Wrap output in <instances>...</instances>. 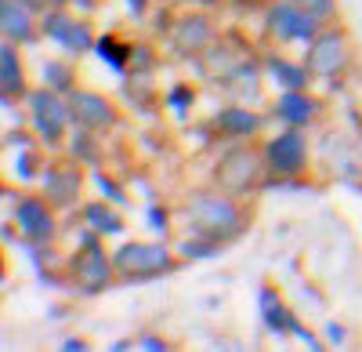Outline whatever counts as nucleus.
Returning a JSON list of instances; mask_svg holds the SVG:
<instances>
[{"label": "nucleus", "mask_w": 362, "mask_h": 352, "mask_svg": "<svg viewBox=\"0 0 362 352\" xmlns=\"http://www.w3.org/2000/svg\"><path fill=\"white\" fill-rule=\"evenodd\" d=\"M69 98V113H73V127L83 131H112L119 120V109L112 106V98H105L102 91H90V87H76V91L66 95Z\"/></svg>", "instance_id": "obj_11"}, {"label": "nucleus", "mask_w": 362, "mask_h": 352, "mask_svg": "<svg viewBox=\"0 0 362 352\" xmlns=\"http://www.w3.org/2000/svg\"><path fill=\"white\" fill-rule=\"evenodd\" d=\"M138 348H141V352H167L170 345H167L163 338H156V334H141V338H138Z\"/></svg>", "instance_id": "obj_34"}, {"label": "nucleus", "mask_w": 362, "mask_h": 352, "mask_svg": "<svg viewBox=\"0 0 362 352\" xmlns=\"http://www.w3.org/2000/svg\"><path fill=\"white\" fill-rule=\"evenodd\" d=\"M264 164H268V178H300L308 167V138L305 127H283L276 131L264 145Z\"/></svg>", "instance_id": "obj_9"}, {"label": "nucleus", "mask_w": 362, "mask_h": 352, "mask_svg": "<svg viewBox=\"0 0 362 352\" xmlns=\"http://www.w3.org/2000/svg\"><path fill=\"white\" fill-rule=\"evenodd\" d=\"M319 98L308 91H279L276 102H272V116L283 127H312L319 120Z\"/></svg>", "instance_id": "obj_15"}, {"label": "nucleus", "mask_w": 362, "mask_h": 352, "mask_svg": "<svg viewBox=\"0 0 362 352\" xmlns=\"http://www.w3.org/2000/svg\"><path fill=\"white\" fill-rule=\"evenodd\" d=\"M18 4H25L29 11H37V15H44V11H47V0H18Z\"/></svg>", "instance_id": "obj_38"}, {"label": "nucleus", "mask_w": 362, "mask_h": 352, "mask_svg": "<svg viewBox=\"0 0 362 352\" xmlns=\"http://www.w3.org/2000/svg\"><path fill=\"white\" fill-rule=\"evenodd\" d=\"M145 222H148V229H153L156 237H167L170 232V211L163 208V203H156V200L145 203Z\"/></svg>", "instance_id": "obj_28"}, {"label": "nucleus", "mask_w": 362, "mask_h": 352, "mask_svg": "<svg viewBox=\"0 0 362 352\" xmlns=\"http://www.w3.org/2000/svg\"><path fill=\"white\" fill-rule=\"evenodd\" d=\"M218 251H221V244L206 240V237H196V232H189V240L177 244V254L189 258V261H206V258H214Z\"/></svg>", "instance_id": "obj_27"}, {"label": "nucleus", "mask_w": 362, "mask_h": 352, "mask_svg": "<svg viewBox=\"0 0 362 352\" xmlns=\"http://www.w3.org/2000/svg\"><path fill=\"white\" fill-rule=\"evenodd\" d=\"M90 186L98 189V196H102V200L116 203V208H124V203H127V189L119 186V182L112 178V174H109V171H102V167H95V171H90Z\"/></svg>", "instance_id": "obj_26"}, {"label": "nucleus", "mask_w": 362, "mask_h": 352, "mask_svg": "<svg viewBox=\"0 0 362 352\" xmlns=\"http://www.w3.org/2000/svg\"><path fill=\"white\" fill-rule=\"evenodd\" d=\"M192 106H196V87H192V84L177 80V84H170V87H167V109L177 116V120H185Z\"/></svg>", "instance_id": "obj_25"}, {"label": "nucleus", "mask_w": 362, "mask_h": 352, "mask_svg": "<svg viewBox=\"0 0 362 352\" xmlns=\"http://www.w3.org/2000/svg\"><path fill=\"white\" fill-rule=\"evenodd\" d=\"M25 124L33 127V135L40 138V145H47V149H54V145H62L69 127H73V113H69V98L51 91V87H29L25 98Z\"/></svg>", "instance_id": "obj_2"}, {"label": "nucleus", "mask_w": 362, "mask_h": 352, "mask_svg": "<svg viewBox=\"0 0 362 352\" xmlns=\"http://www.w3.org/2000/svg\"><path fill=\"white\" fill-rule=\"evenodd\" d=\"M40 84L51 87V91L58 95H69L76 91V66H73V58H40Z\"/></svg>", "instance_id": "obj_21"}, {"label": "nucleus", "mask_w": 362, "mask_h": 352, "mask_svg": "<svg viewBox=\"0 0 362 352\" xmlns=\"http://www.w3.org/2000/svg\"><path fill=\"white\" fill-rule=\"evenodd\" d=\"M80 189H83V174H80V160H54V164H44L40 171V193L54 203V208H73L80 200Z\"/></svg>", "instance_id": "obj_13"}, {"label": "nucleus", "mask_w": 362, "mask_h": 352, "mask_svg": "<svg viewBox=\"0 0 362 352\" xmlns=\"http://www.w3.org/2000/svg\"><path fill=\"white\" fill-rule=\"evenodd\" d=\"M261 69H264V80L276 91H308V84H312V69L305 62H293V58L279 55V51H268L261 58Z\"/></svg>", "instance_id": "obj_14"}, {"label": "nucleus", "mask_w": 362, "mask_h": 352, "mask_svg": "<svg viewBox=\"0 0 362 352\" xmlns=\"http://www.w3.org/2000/svg\"><path fill=\"white\" fill-rule=\"evenodd\" d=\"M305 11H312L315 18L329 22V18H337V0H297Z\"/></svg>", "instance_id": "obj_30"}, {"label": "nucleus", "mask_w": 362, "mask_h": 352, "mask_svg": "<svg viewBox=\"0 0 362 352\" xmlns=\"http://www.w3.org/2000/svg\"><path fill=\"white\" fill-rule=\"evenodd\" d=\"M264 33L276 44H312L322 33V18L305 11L297 0H268L264 4Z\"/></svg>", "instance_id": "obj_6"}, {"label": "nucleus", "mask_w": 362, "mask_h": 352, "mask_svg": "<svg viewBox=\"0 0 362 352\" xmlns=\"http://www.w3.org/2000/svg\"><path fill=\"white\" fill-rule=\"evenodd\" d=\"M305 66L312 69V76L337 80L351 66V40H348L344 29L322 25V33L312 44H305Z\"/></svg>", "instance_id": "obj_10"}, {"label": "nucleus", "mask_w": 362, "mask_h": 352, "mask_svg": "<svg viewBox=\"0 0 362 352\" xmlns=\"http://www.w3.org/2000/svg\"><path fill=\"white\" fill-rule=\"evenodd\" d=\"M326 341L329 345H344L348 341V327L337 324V319H329V324H326Z\"/></svg>", "instance_id": "obj_33"}, {"label": "nucleus", "mask_w": 362, "mask_h": 352, "mask_svg": "<svg viewBox=\"0 0 362 352\" xmlns=\"http://www.w3.org/2000/svg\"><path fill=\"white\" fill-rule=\"evenodd\" d=\"M112 266L116 276L127 283H145V280H160L174 273L177 254L163 240H124L112 251Z\"/></svg>", "instance_id": "obj_3"}, {"label": "nucleus", "mask_w": 362, "mask_h": 352, "mask_svg": "<svg viewBox=\"0 0 362 352\" xmlns=\"http://www.w3.org/2000/svg\"><path fill=\"white\" fill-rule=\"evenodd\" d=\"M58 208L40 193H18L15 196V203L8 208V218L15 222V229H18V237L22 240H33V244H51L54 237H58V215H54Z\"/></svg>", "instance_id": "obj_8"}, {"label": "nucleus", "mask_w": 362, "mask_h": 352, "mask_svg": "<svg viewBox=\"0 0 362 352\" xmlns=\"http://www.w3.org/2000/svg\"><path fill=\"white\" fill-rule=\"evenodd\" d=\"M257 312H261V324L268 334H276V338H290V319H293V309L283 305L279 298V290L276 287H261L257 290Z\"/></svg>", "instance_id": "obj_20"}, {"label": "nucleus", "mask_w": 362, "mask_h": 352, "mask_svg": "<svg viewBox=\"0 0 362 352\" xmlns=\"http://www.w3.org/2000/svg\"><path fill=\"white\" fill-rule=\"evenodd\" d=\"M264 174H268L264 153H257L247 142H235L232 149H225L214 164V186L232 193V196H250L268 182Z\"/></svg>", "instance_id": "obj_5"}, {"label": "nucleus", "mask_w": 362, "mask_h": 352, "mask_svg": "<svg viewBox=\"0 0 362 352\" xmlns=\"http://www.w3.org/2000/svg\"><path fill=\"white\" fill-rule=\"evenodd\" d=\"M8 149H22V145H40V138L33 135V127H29V131H11L8 127Z\"/></svg>", "instance_id": "obj_32"}, {"label": "nucleus", "mask_w": 362, "mask_h": 352, "mask_svg": "<svg viewBox=\"0 0 362 352\" xmlns=\"http://www.w3.org/2000/svg\"><path fill=\"white\" fill-rule=\"evenodd\" d=\"M239 196L225 193V189H210V193H196L185 203V222L189 232L206 237L214 244H232L247 232V211L235 203Z\"/></svg>", "instance_id": "obj_1"}, {"label": "nucleus", "mask_w": 362, "mask_h": 352, "mask_svg": "<svg viewBox=\"0 0 362 352\" xmlns=\"http://www.w3.org/2000/svg\"><path fill=\"white\" fill-rule=\"evenodd\" d=\"M66 149H69V157L80 160V164H98V142H95V131L73 127V138H66Z\"/></svg>", "instance_id": "obj_24"}, {"label": "nucleus", "mask_w": 362, "mask_h": 352, "mask_svg": "<svg viewBox=\"0 0 362 352\" xmlns=\"http://www.w3.org/2000/svg\"><path fill=\"white\" fill-rule=\"evenodd\" d=\"M167 37H170V47L181 58H199L210 44L218 40V25H214V18H210V15L189 11V15L174 18V25L167 29Z\"/></svg>", "instance_id": "obj_12"}, {"label": "nucleus", "mask_w": 362, "mask_h": 352, "mask_svg": "<svg viewBox=\"0 0 362 352\" xmlns=\"http://www.w3.org/2000/svg\"><path fill=\"white\" fill-rule=\"evenodd\" d=\"M109 348H112V352H127V348H138V341H127V338H119V341H112Z\"/></svg>", "instance_id": "obj_39"}, {"label": "nucleus", "mask_w": 362, "mask_h": 352, "mask_svg": "<svg viewBox=\"0 0 362 352\" xmlns=\"http://www.w3.org/2000/svg\"><path fill=\"white\" fill-rule=\"evenodd\" d=\"M112 280H119L116 276V266H112V254L102 247L98 232L87 229L83 237H80V251L69 261V283H73L76 295L95 298V295H102V290L112 287Z\"/></svg>", "instance_id": "obj_4"}, {"label": "nucleus", "mask_w": 362, "mask_h": 352, "mask_svg": "<svg viewBox=\"0 0 362 352\" xmlns=\"http://www.w3.org/2000/svg\"><path fill=\"white\" fill-rule=\"evenodd\" d=\"M261 124H264V116L254 113V106H247V102H232L214 113V131L225 138H235V142L254 138L261 131Z\"/></svg>", "instance_id": "obj_17"}, {"label": "nucleus", "mask_w": 362, "mask_h": 352, "mask_svg": "<svg viewBox=\"0 0 362 352\" xmlns=\"http://www.w3.org/2000/svg\"><path fill=\"white\" fill-rule=\"evenodd\" d=\"M124 8H127V15H131L134 22H141V18L148 15V0H124Z\"/></svg>", "instance_id": "obj_35"}, {"label": "nucleus", "mask_w": 362, "mask_h": 352, "mask_svg": "<svg viewBox=\"0 0 362 352\" xmlns=\"http://www.w3.org/2000/svg\"><path fill=\"white\" fill-rule=\"evenodd\" d=\"M25 91H29V80H25V69H22L18 44L4 40V44H0V95L22 102Z\"/></svg>", "instance_id": "obj_19"}, {"label": "nucleus", "mask_w": 362, "mask_h": 352, "mask_svg": "<svg viewBox=\"0 0 362 352\" xmlns=\"http://www.w3.org/2000/svg\"><path fill=\"white\" fill-rule=\"evenodd\" d=\"M58 348H62V352H87V341L83 338H66Z\"/></svg>", "instance_id": "obj_36"}, {"label": "nucleus", "mask_w": 362, "mask_h": 352, "mask_svg": "<svg viewBox=\"0 0 362 352\" xmlns=\"http://www.w3.org/2000/svg\"><path fill=\"white\" fill-rule=\"evenodd\" d=\"M11 171H15V182H40V157H37V145H22V149H15L11 157Z\"/></svg>", "instance_id": "obj_23"}, {"label": "nucleus", "mask_w": 362, "mask_h": 352, "mask_svg": "<svg viewBox=\"0 0 362 352\" xmlns=\"http://www.w3.org/2000/svg\"><path fill=\"white\" fill-rule=\"evenodd\" d=\"M47 8H73V0H47Z\"/></svg>", "instance_id": "obj_40"}, {"label": "nucleus", "mask_w": 362, "mask_h": 352, "mask_svg": "<svg viewBox=\"0 0 362 352\" xmlns=\"http://www.w3.org/2000/svg\"><path fill=\"white\" fill-rule=\"evenodd\" d=\"M156 69V58L148 44H131V76L134 73H153Z\"/></svg>", "instance_id": "obj_29"}, {"label": "nucleus", "mask_w": 362, "mask_h": 352, "mask_svg": "<svg viewBox=\"0 0 362 352\" xmlns=\"http://www.w3.org/2000/svg\"><path fill=\"white\" fill-rule=\"evenodd\" d=\"M40 33L62 55H69V58H83V55L95 51V44H98L90 22L87 18H76L69 8H47L40 15Z\"/></svg>", "instance_id": "obj_7"}, {"label": "nucleus", "mask_w": 362, "mask_h": 352, "mask_svg": "<svg viewBox=\"0 0 362 352\" xmlns=\"http://www.w3.org/2000/svg\"><path fill=\"white\" fill-rule=\"evenodd\" d=\"M102 4H105V0H73V8H76V11H98Z\"/></svg>", "instance_id": "obj_37"}, {"label": "nucleus", "mask_w": 362, "mask_h": 352, "mask_svg": "<svg viewBox=\"0 0 362 352\" xmlns=\"http://www.w3.org/2000/svg\"><path fill=\"white\" fill-rule=\"evenodd\" d=\"M80 222H83V229L98 232V237H124V229H127L124 215L109 200H87L80 208Z\"/></svg>", "instance_id": "obj_18"}, {"label": "nucleus", "mask_w": 362, "mask_h": 352, "mask_svg": "<svg viewBox=\"0 0 362 352\" xmlns=\"http://www.w3.org/2000/svg\"><path fill=\"white\" fill-rule=\"evenodd\" d=\"M290 338H297V341H305V348H312V352H322L326 345L305 327V324H300V319H297V312H293V319H290Z\"/></svg>", "instance_id": "obj_31"}, {"label": "nucleus", "mask_w": 362, "mask_h": 352, "mask_svg": "<svg viewBox=\"0 0 362 352\" xmlns=\"http://www.w3.org/2000/svg\"><path fill=\"white\" fill-rule=\"evenodd\" d=\"M40 33V15L29 11L25 4H18V0H0V37L25 47L33 44Z\"/></svg>", "instance_id": "obj_16"}, {"label": "nucleus", "mask_w": 362, "mask_h": 352, "mask_svg": "<svg viewBox=\"0 0 362 352\" xmlns=\"http://www.w3.org/2000/svg\"><path fill=\"white\" fill-rule=\"evenodd\" d=\"M95 58H98V62H105L112 73L124 76L131 69V44H124V40L112 37V33H102L98 44H95Z\"/></svg>", "instance_id": "obj_22"}]
</instances>
